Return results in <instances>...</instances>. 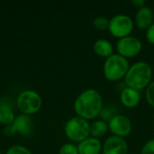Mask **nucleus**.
<instances>
[{"label": "nucleus", "instance_id": "nucleus-28", "mask_svg": "<svg viewBox=\"0 0 154 154\" xmlns=\"http://www.w3.org/2000/svg\"><path fill=\"white\" fill-rule=\"evenodd\" d=\"M0 154H2V153H1V152H0Z\"/></svg>", "mask_w": 154, "mask_h": 154}, {"label": "nucleus", "instance_id": "nucleus-10", "mask_svg": "<svg viewBox=\"0 0 154 154\" xmlns=\"http://www.w3.org/2000/svg\"><path fill=\"white\" fill-rule=\"evenodd\" d=\"M154 23L153 9L150 6H144L139 10L135 14L134 24L140 30H147Z\"/></svg>", "mask_w": 154, "mask_h": 154}, {"label": "nucleus", "instance_id": "nucleus-27", "mask_svg": "<svg viewBox=\"0 0 154 154\" xmlns=\"http://www.w3.org/2000/svg\"><path fill=\"white\" fill-rule=\"evenodd\" d=\"M153 13H154V9H153Z\"/></svg>", "mask_w": 154, "mask_h": 154}, {"label": "nucleus", "instance_id": "nucleus-12", "mask_svg": "<svg viewBox=\"0 0 154 154\" xmlns=\"http://www.w3.org/2000/svg\"><path fill=\"white\" fill-rule=\"evenodd\" d=\"M120 101L126 108H134L140 104L141 95L138 90L125 87L120 93Z\"/></svg>", "mask_w": 154, "mask_h": 154}, {"label": "nucleus", "instance_id": "nucleus-2", "mask_svg": "<svg viewBox=\"0 0 154 154\" xmlns=\"http://www.w3.org/2000/svg\"><path fill=\"white\" fill-rule=\"evenodd\" d=\"M152 67L146 61H137L130 65L125 77L126 87L138 91L145 89L152 81Z\"/></svg>", "mask_w": 154, "mask_h": 154}, {"label": "nucleus", "instance_id": "nucleus-11", "mask_svg": "<svg viewBox=\"0 0 154 154\" xmlns=\"http://www.w3.org/2000/svg\"><path fill=\"white\" fill-rule=\"evenodd\" d=\"M17 134L22 136H30L33 131V121L31 116L24 114H20L15 116V119L13 123Z\"/></svg>", "mask_w": 154, "mask_h": 154}, {"label": "nucleus", "instance_id": "nucleus-4", "mask_svg": "<svg viewBox=\"0 0 154 154\" xmlns=\"http://www.w3.org/2000/svg\"><path fill=\"white\" fill-rule=\"evenodd\" d=\"M89 126L90 124L88 120L76 116L66 122L64 133L69 141L79 143L90 136Z\"/></svg>", "mask_w": 154, "mask_h": 154}, {"label": "nucleus", "instance_id": "nucleus-29", "mask_svg": "<svg viewBox=\"0 0 154 154\" xmlns=\"http://www.w3.org/2000/svg\"><path fill=\"white\" fill-rule=\"evenodd\" d=\"M153 118H154V117H153Z\"/></svg>", "mask_w": 154, "mask_h": 154}, {"label": "nucleus", "instance_id": "nucleus-5", "mask_svg": "<svg viewBox=\"0 0 154 154\" xmlns=\"http://www.w3.org/2000/svg\"><path fill=\"white\" fill-rule=\"evenodd\" d=\"M15 103L21 114L32 116L41 110L42 106V98L36 91L26 89L18 95Z\"/></svg>", "mask_w": 154, "mask_h": 154}, {"label": "nucleus", "instance_id": "nucleus-18", "mask_svg": "<svg viewBox=\"0 0 154 154\" xmlns=\"http://www.w3.org/2000/svg\"><path fill=\"white\" fill-rule=\"evenodd\" d=\"M113 107H115V106H104L103 108L101 109L100 113H99V116H98L99 119L108 123V121L113 116L117 115V113L115 111V109Z\"/></svg>", "mask_w": 154, "mask_h": 154}, {"label": "nucleus", "instance_id": "nucleus-15", "mask_svg": "<svg viewBox=\"0 0 154 154\" xmlns=\"http://www.w3.org/2000/svg\"><path fill=\"white\" fill-rule=\"evenodd\" d=\"M108 131L109 128H108L107 122H105L101 119H97L94 120L92 123H90V126H89L90 137L100 139L101 137L106 135Z\"/></svg>", "mask_w": 154, "mask_h": 154}, {"label": "nucleus", "instance_id": "nucleus-16", "mask_svg": "<svg viewBox=\"0 0 154 154\" xmlns=\"http://www.w3.org/2000/svg\"><path fill=\"white\" fill-rule=\"evenodd\" d=\"M15 115L12 107L0 105V124L4 125H8L14 123L15 119Z\"/></svg>", "mask_w": 154, "mask_h": 154}, {"label": "nucleus", "instance_id": "nucleus-8", "mask_svg": "<svg viewBox=\"0 0 154 154\" xmlns=\"http://www.w3.org/2000/svg\"><path fill=\"white\" fill-rule=\"evenodd\" d=\"M107 124L109 132L112 134V135L125 138L128 136L132 132V122L127 116L124 115H116L108 121Z\"/></svg>", "mask_w": 154, "mask_h": 154}, {"label": "nucleus", "instance_id": "nucleus-1", "mask_svg": "<svg viewBox=\"0 0 154 154\" xmlns=\"http://www.w3.org/2000/svg\"><path fill=\"white\" fill-rule=\"evenodd\" d=\"M103 106L102 96L95 88H88L82 91L74 102V110L77 116L88 121L97 118Z\"/></svg>", "mask_w": 154, "mask_h": 154}, {"label": "nucleus", "instance_id": "nucleus-20", "mask_svg": "<svg viewBox=\"0 0 154 154\" xmlns=\"http://www.w3.org/2000/svg\"><path fill=\"white\" fill-rule=\"evenodd\" d=\"M145 98L148 104L154 107V80L145 88Z\"/></svg>", "mask_w": 154, "mask_h": 154}, {"label": "nucleus", "instance_id": "nucleus-23", "mask_svg": "<svg viewBox=\"0 0 154 154\" xmlns=\"http://www.w3.org/2000/svg\"><path fill=\"white\" fill-rule=\"evenodd\" d=\"M3 134H4V135L6 136V137H12V136H14V134H16L17 132H16L15 127L14 126V125L11 124V125H5V128H4V130H3Z\"/></svg>", "mask_w": 154, "mask_h": 154}, {"label": "nucleus", "instance_id": "nucleus-13", "mask_svg": "<svg viewBox=\"0 0 154 154\" xmlns=\"http://www.w3.org/2000/svg\"><path fill=\"white\" fill-rule=\"evenodd\" d=\"M79 154H100L102 152L103 144L99 139L88 137L78 143Z\"/></svg>", "mask_w": 154, "mask_h": 154}, {"label": "nucleus", "instance_id": "nucleus-14", "mask_svg": "<svg viewBox=\"0 0 154 154\" xmlns=\"http://www.w3.org/2000/svg\"><path fill=\"white\" fill-rule=\"evenodd\" d=\"M94 52L101 58H108L114 54V46L106 39H98L93 44Z\"/></svg>", "mask_w": 154, "mask_h": 154}, {"label": "nucleus", "instance_id": "nucleus-21", "mask_svg": "<svg viewBox=\"0 0 154 154\" xmlns=\"http://www.w3.org/2000/svg\"><path fill=\"white\" fill-rule=\"evenodd\" d=\"M5 154H32V152L24 146L14 145L7 150Z\"/></svg>", "mask_w": 154, "mask_h": 154}, {"label": "nucleus", "instance_id": "nucleus-7", "mask_svg": "<svg viewBox=\"0 0 154 154\" xmlns=\"http://www.w3.org/2000/svg\"><path fill=\"white\" fill-rule=\"evenodd\" d=\"M117 53L125 59H130L137 56L143 49L141 40L135 36L129 35L125 38L119 39L116 45Z\"/></svg>", "mask_w": 154, "mask_h": 154}, {"label": "nucleus", "instance_id": "nucleus-17", "mask_svg": "<svg viewBox=\"0 0 154 154\" xmlns=\"http://www.w3.org/2000/svg\"><path fill=\"white\" fill-rule=\"evenodd\" d=\"M93 26L98 31H106L109 27V19L106 16L98 15L93 20Z\"/></svg>", "mask_w": 154, "mask_h": 154}, {"label": "nucleus", "instance_id": "nucleus-22", "mask_svg": "<svg viewBox=\"0 0 154 154\" xmlns=\"http://www.w3.org/2000/svg\"><path fill=\"white\" fill-rule=\"evenodd\" d=\"M141 154H154V139L147 141L143 144Z\"/></svg>", "mask_w": 154, "mask_h": 154}, {"label": "nucleus", "instance_id": "nucleus-24", "mask_svg": "<svg viewBox=\"0 0 154 154\" xmlns=\"http://www.w3.org/2000/svg\"><path fill=\"white\" fill-rule=\"evenodd\" d=\"M146 40L149 43L152 45H154V23L146 30Z\"/></svg>", "mask_w": 154, "mask_h": 154}, {"label": "nucleus", "instance_id": "nucleus-6", "mask_svg": "<svg viewBox=\"0 0 154 154\" xmlns=\"http://www.w3.org/2000/svg\"><path fill=\"white\" fill-rule=\"evenodd\" d=\"M134 28V21L125 14H118L109 19V32L119 39L131 35Z\"/></svg>", "mask_w": 154, "mask_h": 154}, {"label": "nucleus", "instance_id": "nucleus-19", "mask_svg": "<svg viewBox=\"0 0 154 154\" xmlns=\"http://www.w3.org/2000/svg\"><path fill=\"white\" fill-rule=\"evenodd\" d=\"M59 154H79L78 146L72 143H67L60 146Z\"/></svg>", "mask_w": 154, "mask_h": 154}, {"label": "nucleus", "instance_id": "nucleus-9", "mask_svg": "<svg viewBox=\"0 0 154 154\" xmlns=\"http://www.w3.org/2000/svg\"><path fill=\"white\" fill-rule=\"evenodd\" d=\"M103 154H127L128 145L125 138L111 135L106 139L103 149Z\"/></svg>", "mask_w": 154, "mask_h": 154}, {"label": "nucleus", "instance_id": "nucleus-26", "mask_svg": "<svg viewBox=\"0 0 154 154\" xmlns=\"http://www.w3.org/2000/svg\"><path fill=\"white\" fill-rule=\"evenodd\" d=\"M152 70H153V73H154V61H153V67H152Z\"/></svg>", "mask_w": 154, "mask_h": 154}, {"label": "nucleus", "instance_id": "nucleus-3", "mask_svg": "<svg viewBox=\"0 0 154 154\" xmlns=\"http://www.w3.org/2000/svg\"><path fill=\"white\" fill-rule=\"evenodd\" d=\"M130 64L127 59L118 53H114L106 59L103 65V74L108 81L116 82L125 79Z\"/></svg>", "mask_w": 154, "mask_h": 154}, {"label": "nucleus", "instance_id": "nucleus-25", "mask_svg": "<svg viewBox=\"0 0 154 154\" xmlns=\"http://www.w3.org/2000/svg\"><path fill=\"white\" fill-rule=\"evenodd\" d=\"M131 4L137 9H141L144 6H146V2L144 0H132L131 1Z\"/></svg>", "mask_w": 154, "mask_h": 154}]
</instances>
